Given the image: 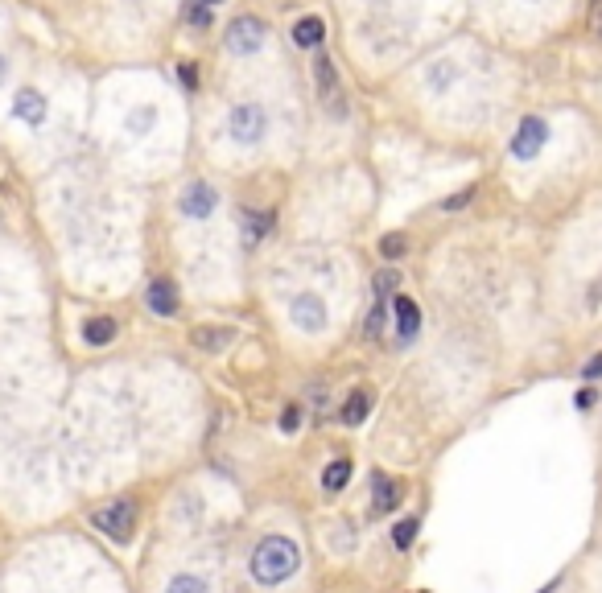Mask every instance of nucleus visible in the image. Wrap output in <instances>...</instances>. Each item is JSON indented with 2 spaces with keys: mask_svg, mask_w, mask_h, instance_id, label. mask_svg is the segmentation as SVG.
Returning <instances> with one entry per match:
<instances>
[{
  "mask_svg": "<svg viewBox=\"0 0 602 593\" xmlns=\"http://www.w3.org/2000/svg\"><path fill=\"white\" fill-rule=\"evenodd\" d=\"M297 561H301V552L289 536H269V540H260L256 552H252V577L260 585H277V581L297 573Z\"/></svg>",
  "mask_w": 602,
  "mask_h": 593,
  "instance_id": "obj_1",
  "label": "nucleus"
},
{
  "mask_svg": "<svg viewBox=\"0 0 602 593\" xmlns=\"http://www.w3.org/2000/svg\"><path fill=\"white\" fill-rule=\"evenodd\" d=\"M95 528L112 536L116 544H128L132 540V528H137V503L132 499H116L108 503L104 511H95Z\"/></svg>",
  "mask_w": 602,
  "mask_h": 593,
  "instance_id": "obj_2",
  "label": "nucleus"
},
{
  "mask_svg": "<svg viewBox=\"0 0 602 593\" xmlns=\"http://www.w3.org/2000/svg\"><path fill=\"white\" fill-rule=\"evenodd\" d=\"M264 128H269V116H264L260 103H236V108L227 112V132L236 136L240 145H256Z\"/></svg>",
  "mask_w": 602,
  "mask_h": 593,
  "instance_id": "obj_3",
  "label": "nucleus"
},
{
  "mask_svg": "<svg viewBox=\"0 0 602 593\" xmlns=\"http://www.w3.org/2000/svg\"><path fill=\"white\" fill-rule=\"evenodd\" d=\"M264 46V21L260 17H236L227 25V50L231 54H252Z\"/></svg>",
  "mask_w": 602,
  "mask_h": 593,
  "instance_id": "obj_4",
  "label": "nucleus"
},
{
  "mask_svg": "<svg viewBox=\"0 0 602 593\" xmlns=\"http://www.w3.org/2000/svg\"><path fill=\"white\" fill-rule=\"evenodd\" d=\"M545 141H549V124H545L541 116H528V120L520 124V132H516V141H512V153H516L520 161H528V157H537V153L545 149Z\"/></svg>",
  "mask_w": 602,
  "mask_h": 593,
  "instance_id": "obj_5",
  "label": "nucleus"
},
{
  "mask_svg": "<svg viewBox=\"0 0 602 593\" xmlns=\"http://www.w3.org/2000/svg\"><path fill=\"white\" fill-rule=\"evenodd\" d=\"M289 313H293V322H297L301 330H310V334H318V330L326 326V305H322V297H314V293L293 297Z\"/></svg>",
  "mask_w": 602,
  "mask_h": 593,
  "instance_id": "obj_6",
  "label": "nucleus"
},
{
  "mask_svg": "<svg viewBox=\"0 0 602 593\" xmlns=\"http://www.w3.org/2000/svg\"><path fill=\"white\" fill-rule=\"evenodd\" d=\"M392 318H396V338H400V342H413V338H417V330H421V309H417L413 297L396 293V301H392Z\"/></svg>",
  "mask_w": 602,
  "mask_h": 593,
  "instance_id": "obj_7",
  "label": "nucleus"
},
{
  "mask_svg": "<svg viewBox=\"0 0 602 593\" xmlns=\"http://www.w3.org/2000/svg\"><path fill=\"white\" fill-rule=\"evenodd\" d=\"M215 186H207V182H190L186 186V194H182V211L190 215V219H207L211 211H215Z\"/></svg>",
  "mask_w": 602,
  "mask_h": 593,
  "instance_id": "obj_8",
  "label": "nucleus"
},
{
  "mask_svg": "<svg viewBox=\"0 0 602 593\" xmlns=\"http://www.w3.org/2000/svg\"><path fill=\"white\" fill-rule=\"evenodd\" d=\"M314 79H318V91L326 99V108L330 112H343V103H339V75H334V62L326 54L314 62Z\"/></svg>",
  "mask_w": 602,
  "mask_h": 593,
  "instance_id": "obj_9",
  "label": "nucleus"
},
{
  "mask_svg": "<svg viewBox=\"0 0 602 593\" xmlns=\"http://www.w3.org/2000/svg\"><path fill=\"white\" fill-rule=\"evenodd\" d=\"M145 301H149V309L157 313V318H174L178 313V289H174V281H153L149 285V293H145Z\"/></svg>",
  "mask_w": 602,
  "mask_h": 593,
  "instance_id": "obj_10",
  "label": "nucleus"
},
{
  "mask_svg": "<svg viewBox=\"0 0 602 593\" xmlns=\"http://www.w3.org/2000/svg\"><path fill=\"white\" fill-rule=\"evenodd\" d=\"M13 112H17L25 124H33V128H38V124L46 120V95H42V91H33V87L17 91V99H13Z\"/></svg>",
  "mask_w": 602,
  "mask_h": 593,
  "instance_id": "obj_11",
  "label": "nucleus"
},
{
  "mask_svg": "<svg viewBox=\"0 0 602 593\" xmlns=\"http://www.w3.org/2000/svg\"><path fill=\"white\" fill-rule=\"evenodd\" d=\"M372 486H376V499H372V519H380V515H388V511L396 507V499H400V486H396L392 478H384V474H372Z\"/></svg>",
  "mask_w": 602,
  "mask_h": 593,
  "instance_id": "obj_12",
  "label": "nucleus"
},
{
  "mask_svg": "<svg viewBox=\"0 0 602 593\" xmlns=\"http://www.w3.org/2000/svg\"><path fill=\"white\" fill-rule=\"evenodd\" d=\"M322 38H326V25H322V17H301V21L293 25V42H297L301 50H314V46H322Z\"/></svg>",
  "mask_w": 602,
  "mask_h": 593,
  "instance_id": "obj_13",
  "label": "nucleus"
},
{
  "mask_svg": "<svg viewBox=\"0 0 602 593\" xmlns=\"http://www.w3.org/2000/svg\"><path fill=\"white\" fill-rule=\"evenodd\" d=\"M231 338H236V330H231V326H203V330H194V346H198V351H223Z\"/></svg>",
  "mask_w": 602,
  "mask_h": 593,
  "instance_id": "obj_14",
  "label": "nucleus"
},
{
  "mask_svg": "<svg viewBox=\"0 0 602 593\" xmlns=\"http://www.w3.org/2000/svg\"><path fill=\"white\" fill-rule=\"evenodd\" d=\"M367 412H372V392L355 388V392L347 396V404H343V425H363Z\"/></svg>",
  "mask_w": 602,
  "mask_h": 593,
  "instance_id": "obj_15",
  "label": "nucleus"
},
{
  "mask_svg": "<svg viewBox=\"0 0 602 593\" xmlns=\"http://www.w3.org/2000/svg\"><path fill=\"white\" fill-rule=\"evenodd\" d=\"M83 338H87L91 346H108V342L116 338V322H112V318H87Z\"/></svg>",
  "mask_w": 602,
  "mask_h": 593,
  "instance_id": "obj_16",
  "label": "nucleus"
},
{
  "mask_svg": "<svg viewBox=\"0 0 602 593\" xmlns=\"http://www.w3.org/2000/svg\"><path fill=\"white\" fill-rule=\"evenodd\" d=\"M347 478H351V462L347 458H339V462H330L326 470H322V491H343V486H347Z\"/></svg>",
  "mask_w": 602,
  "mask_h": 593,
  "instance_id": "obj_17",
  "label": "nucleus"
},
{
  "mask_svg": "<svg viewBox=\"0 0 602 593\" xmlns=\"http://www.w3.org/2000/svg\"><path fill=\"white\" fill-rule=\"evenodd\" d=\"M244 219V231H248V243H256L264 231H269L273 227V215H260V211H244L240 215Z\"/></svg>",
  "mask_w": 602,
  "mask_h": 593,
  "instance_id": "obj_18",
  "label": "nucleus"
},
{
  "mask_svg": "<svg viewBox=\"0 0 602 593\" xmlns=\"http://www.w3.org/2000/svg\"><path fill=\"white\" fill-rule=\"evenodd\" d=\"M372 289H376L380 301H384L388 293H400V272H396V268H380V272H376V281H372Z\"/></svg>",
  "mask_w": 602,
  "mask_h": 593,
  "instance_id": "obj_19",
  "label": "nucleus"
},
{
  "mask_svg": "<svg viewBox=\"0 0 602 593\" xmlns=\"http://www.w3.org/2000/svg\"><path fill=\"white\" fill-rule=\"evenodd\" d=\"M417 528H421V523H417L413 515H409V519H400L396 528H392V544H396V548H409V544L417 540Z\"/></svg>",
  "mask_w": 602,
  "mask_h": 593,
  "instance_id": "obj_20",
  "label": "nucleus"
},
{
  "mask_svg": "<svg viewBox=\"0 0 602 593\" xmlns=\"http://www.w3.org/2000/svg\"><path fill=\"white\" fill-rule=\"evenodd\" d=\"M153 124H157V112H153V108H137V112L128 116V132H132V136H145Z\"/></svg>",
  "mask_w": 602,
  "mask_h": 593,
  "instance_id": "obj_21",
  "label": "nucleus"
},
{
  "mask_svg": "<svg viewBox=\"0 0 602 593\" xmlns=\"http://www.w3.org/2000/svg\"><path fill=\"white\" fill-rule=\"evenodd\" d=\"M405 252H409V239H405V235H384V239H380V256H384V260H400Z\"/></svg>",
  "mask_w": 602,
  "mask_h": 593,
  "instance_id": "obj_22",
  "label": "nucleus"
},
{
  "mask_svg": "<svg viewBox=\"0 0 602 593\" xmlns=\"http://www.w3.org/2000/svg\"><path fill=\"white\" fill-rule=\"evenodd\" d=\"M165 593H207V581H203V577L182 573V577H174V581H170V589H165Z\"/></svg>",
  "mask_w": 602,
  "mask_h": 593,
  "instance_id": "obj_23",
  "label": "nucleus"
},
{
  "mask_svg": "<svg viewBox=\"0 0 602 593\" xmlns=\"http://www.w3.org/2000/svg\"><path fill=\"white\" fill-rule=\"evenodd\" d=\"M380 330H384V301H376L372 313H367V322H363V334H367V338H380Z\"/></svg>",
  "mask_w": 602,
  "mask_h": 593,
  "instance_id": "obj_24",
  "label": "nucleus"
},
{
  "mask_svg": "<svg viewBox=\"0 0 602 593\" xmlns=\"http://www.w3.org/2000/svg\"><path fill=\"white\" fill-rule=\"evenodd\" d=\"M186 17H190V25H194V29H207V25H211V5H203V0H194Z\"/></svg>",
  "mask_w": 602,
  "mask_h": 593,
  "instance_id": "obj_25",
  "label": "nucleus"
},
{
  "mask_svg": "<svg viewBox=\"0 0 602 593\" xmlns=\"http://www.w3.org/2000/svg\"><path fill=\"white\" fill-rule=\"evenodd\" d=\"M297 421H301V408L289 404V408L281 412V429H285V433H297Z\"/></svg>",
  "mask_w": 602,
  "mask_h": 593,
  "instance_id": "obj_26",
  "label": "nucleus"
},
{
  "mask_svg": "<svg viewBox=\"0 0 602 593\" xmlns=\"http://www.w3.org/2000/svg\"><path fill=\"white\" fill-rule=\"evenodd\" d=\"M471 198H475V190H458L454 198H446V211H458V206H466Z\"/></svg>",
  "mask_w": 602,
  "mask_h": 593,
  "instance_id": "obj_27",
  "label": "nucleus"
},
{
  "mask_svg": "<svg viewBox=\"0 0 602 593\" xmlns=\"http://www.w3.org/2000/svg\"><path fill=\"white\" fill-rule=\"evenodd\" d=\"M178 75H182V87H198V75L190 62H178Z\"/></svg>",
  "mask_w": 602,
  "mask_h": 593,
  "instance_id": "obj_28",
  "label": "nucleus"
},
{
  "mask_svg": "<svg viewBox=\"0 0 602 593\" xmlns=\"http://www.w3.org/2000/svg\"><path fill=\"white\" fill-rule=\"evenodd\" d=\"M582 375H586V379H602V355H594V359L582 367Z\"/></svg>",
  "mask_w": 602,
  "mask_h": 593,
  "instance_id": "obj_29",
  "label": "nucleus"
},
{
  "mask_svg": "<svg viewBox=\"0 0 602 593\" xmlns=\"http://www.w3.org/2000/svg\"><path fill=\"white\" fill-rule=\"evenodd\" d=\"M590 404H594V392H590V388H586V392H578V408H590Z\"/></svg>",
  "mask_w": 602,
  "mask_h": 593,
  "instance_id": "obj_30",
  "label": "nucleus"
},
{
  "mask_svg": "<svg viewBox=\"0 0 602 593\" xmlns=\"http://www.w3.org/2000/svg\"><path fill=\"white\" fill-rule=\"evenodd\" d=\"M5 75H9V62H5V58H0V79H5Z\"/></svg>",
  "mask_w": 602,
  "mask_h": 593,
  "instance_id": "obj_31",
  "label": "nucleus"
},
{
  "mask_svg": "<svg viewBox=\"0 0 602 593\" xmlns=\"http://www.w3.org/2000/svg\"><path fill=\"white\" fill-rule=\"evenodd\" d=\"M203 5H219V0H203Z\"/></svg>",
  "mask_w": 602,
  "mask_h": 593,
  "instance_id": "obj_32",
  "label": "nucleus"
}]
</instances>
